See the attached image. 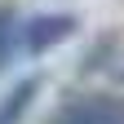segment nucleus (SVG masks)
I'll return each instance as SVG.
<instances>
[{
  "label": "nucleus",
  "mask_w": 124,
  "mask_h": 124,
  "mask_svg": "<svg viewBox=\"0 0 124 124\" xmlns=\"http://www.w3.org/2000/svg\"><path fill=\"white\" fill-rule=\"evenodd\" d=\"M49 124H124V93H84L67 102Z\"/></svg>",
  "instance_id": "f257e3e1"
},
{
  "label": "nucleus",
  "mask_w": 124,
  "mask_h": 124,
  "mask_svg": "<svg viewBox=\"0 0 124 124\" xmlns=\"http://www.w3.org/2000/svg\"><path fill=\"white\" fill-rule=\"evenodd\" d=\"M75 22L71 13H36V18H27L22 22V53H49L58 49L62 40H71L75 36Z\"/></svg>",
  "instance_id": "f03ea898"
},
{
  "label": "nucleus",
  "mask_w": 124,
  "mask_h": 124,
  "mask_svg": "<svg viewBox=\"0 0 124 124\" xmlns=\"http://www.w3.org/2000/svg\"><path fill=\"white\" fill-rule=\"evenodd\" d=\"M36 93H40V75H22L0 98V124H22L27 111H31V102H36Z\"/></svg>",
  "instance_id": "7ed1b4c3"
},
{
  "label": "nucleus",
  "mask_w": 124,
  "mask_h": 124,
  "mask_svg": "<svg viewBox=\"0 0 124 124\" xmlns=\"http://www.w3.org/2000/svg\"><path fill=\"white\" fill-rule=\"evenodd\" d=\"M22 49V22H18V13L13 9H0V67Z\"/></svg>",
  "instance_id": "20e7f679"
},
{
  "label": "nucleus",
  "mask_w": 124,
  "mask_h": 124,
  "mask_svg": "<svg viewBox=\"0 0 124 124\" xmlns=\"http://www.w3.org/2000/svg\"><path fill=\"white\" fill-rule=\"evenodd\" d=\"M115 75H120V80H124V62H120V67H115Z\"/></svg>",
  "instance_id": "39448f33"
}]
</instances>
